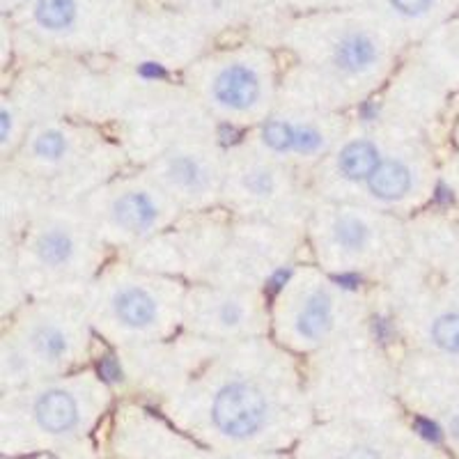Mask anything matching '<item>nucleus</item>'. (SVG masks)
I'll return each mask as SVG.
<instances>
[{"instance_id":"f257e3e1","label":"nucleus","mask_w":459,"mask_h":459,"mask_svg":"<svg viewBox=\"0 0 459 459\" xmlns=\"http://www.w3.org/2000/svg\"><path fill=\"white\" fill-rule=\"evenodd\" d=\"M212 420L232 438L253 437L266 420V402L257 388L235 381L221 388L212 407Z\"/></svg>"},{"instance_id":"f03ea898","label":"nucleus","mask_w":459,"mask_h":459,"mask_svg":"<svg viewBox=\"0 0 459 459\" xmlns=\"http://www.w3.org/2000/svg\"><path fill=\"white\" fill-rule=\"evenodd\" d=\"M216 100L228 108L246 110L251 108L260 97V81L255 72L244 65H232L219 74L214 83Z\"/></svg>"},{"instance_id":"7ed1b4c3","label":"nucleus","mask_w":459,"mask_h":459,"mask_svg":"<svg viewBox=\"0 0 459 459\" xmlns=\"http://www.w3.org/2000/svg\"><path fill=\"white\" fill-rule=\"evenodd\" d=\"M35 416L42 429L51 434H65L79 420V407L69 393L48 391L37 400Z\"/></svg>"},{"instance_id":"20e7f679","label":"nucleus","mask_w":459,"mask_h":459,"mask_svg":"<svg viewBox=\"0 0 459 459\" xmlns=\"http://www.w3.org/2000/svg\"><path fill=\"white\" fill-rule=\"evenodd\" d=\"M115 221L126 232H145L157 221V204L145 194H125L113 207Z\"/></svg>"},{"instance_id":"39448f33","label":"nucleus","mask_w":459,"mask_h":459,"mask_svg":"<svg viewBox=\"0 0 459 459\" xmlns=\"http://www.w3.org/2000/svg\"><path fill=\"white\" fill-rule=\"evenodd\" d=\"M115 313L126 326L143 329L157 317V301L141 287H126L115 299Z\"/></svg>"},{"instance_id":"423d86ee","label":"nucleus","mask_w":459,"mask_h":459,"mask_svg":"<svg viewBox=\"0 0 459 459\" xmlns=\"http://www.w3.org/2000/svg\"><path fill=\"white\" fill-rule=\"evenodd\" d=\"M368 184L377 198L397 200L411 188V172L400 161H381Z\"/></svg>"},{"instance_id":"0eeeda50","label":"nucleus","mask_w":459,"mask_h":459,"mask_svg":"<svg viewBox=\"0 0 459 459\" xmlns=\"http://www.w3.org/2000/svg\"><path fill=\"white\" fill-rule=\"evenodd\" d=\"M379 152L370 141H354L340 152L338 166L347 179H370L379 166Z\"/></svg>"},{"instance_id":"6e6552de","label":"nucleus","mask_w":459,"mask_h":459,"mask_svg":"<svg viewBox=\"0 0 459 459\" xmlns=\"http://www.w3.org/2000/svg\"><path fill=\"white\" fill-rule=\"evenodd\" d=\"M331 322H333V306H331V299L324 292H315L313 297L308 299V303L303 306L301 313H299L297 331L301 338L319 340L331 329Z\"/></svg>"},{"instance_id":"1a4fd4ad","label":"nucleus","mask_w":459,"mask_h":459,"mask_svg":"<svg viewBox=\"0 0 459 459\" xmlns=\"http://www.w3.org/2000/svg\"><path fill=\"white\" fill-rule=\"evenodd\" d=\"M377 60V47L370 37L366 35H350L335 48V63L340 69L350 74L366 72Z\"/></svg>"},{"instance_id":"9d476101","label":"nucleus","mask_w":459,"mask_h":459,"mask_svg":"<svg viewBox=\"0 0 459 459\" xmlns=\"http://www.w3.org/2000/svg\"><path fill=\"white\" fill-rule=\"evenodd\" d=\"M37 253H39V260H42L44 264L60 266L72 257L74 241L67 232H63V230H51V232L39 237Z\"/></svg>"},{"instance_id":"9b49d317","label":"nucleus","mask_w":459,"mask_h":459,"mask_svg":"<svg viewBox=\"0 0 459 459\" xmlns=\"http://www.w3.org/2000/svg\"><path fill=\"white\" fill-rule=\"evenodd\" d=\"M76 16L74 0H39L37 3V22L51 30H63Z\"/></svg>"},{"instance_id":"f8f14e48","label":"nucleus","mask_w":459,"mask_h":459,"mask_svg":"<svg viewBox=\"0 0 459 459\" xmlns=\"http://www.w3.org/2000/svg\"><path fill=\"white\" fill-rule=\"evenodd\" d=\"M32 344H35L37 354L48 360H57L67 351V338L56 326H39L32 335Z\"/></svg>"},{"instance_id":"ddd939ff","label":"nucleus","mask_w":459,"mask_h":459,"mask_svg":"<svg viewBox=\"0 0 459 459\" xmlns=\"http://www.w3.org/2000/svg\"><path fill=\"white\" fill-rule=\"evenodd\" d=\"M368 239V228L354 216H342L335 223V241L347 251H359Z\"/></svg>"},{"instance_id":"4468645a","label":"nucleus","mask_w":459,"mask_h":459,"mask_svg":"<svg viewBox=\"0 0 459 459\" xmlns=\"http://www.w3.org/2000/svg\"><path fill=\"white\" fill-rule=\"evenodd\" d=\"M432 340L444 351L459 354V315L438 317L432 326Z\"/></svg>"},{"instance_id":"2eb2a0df","label":"nucleus","mask_w":459,"mask_h":459,"mask_svg":"<svg viewBox=\"0 0 459 459\" xmlns=\"http://www.w3.org/2000/svg\"><path fill=\"white\" fill-rule=\"evenodd\" d=\"M168 172H170V178L175 179L182 186L194 188L203 182V168H200L198 161H194L191 157H178L172 159L170 166H168Z\"/></svg>"},{"instance_id":"dca6fc26","label":"nucleus","mask_w":459,"mask_h":459,"mask_svg":"<svg viewBox=\"0 0 459 459\" xmlns=\"http://www.w3.org/2000/svg\"><path fill=\"white\" fill-rule=\"evenodd\" d=\"M262 136H264V143L272 147V150L287 152L292 150L294 143H297V129H292V126L285 125V122L281 120H272L264 126Z\"/></svg>"},{"instance_id":"f3484780","label":"nucleus","mask_w":459,"mask_h":459,"mask_svg":"<svg viewBox=\"0 0 459 459\" xmlns=\"http://www.w3.org/2000/svg\"><path fill=\"white\" fill-rule=\"evenodd\" d=\"M35 150H37V154H39V157H44V159L63 157L65 138L60 136L57 131H47V134H42V136L37 138Z\"/></svg>"},{"instance_id":"a211bd4d","label":"nucleus","mask_w":459,"mask_h":459,"mask_svg":"<svg viewBox=\"0 0 459 459\" xmlns=\"http://www.w3.org/2000/svg\"><path fill=\"white\" fill-rule=\"evenodd\" d=\"M322 147V134L313 126H303L297 129V143H294V150L301 152V154H313Z\"/></svg>"},{"instance_id":"6ab92c4d","label":"nucleus","mask_w":459,"mask_h":459,"mask_svg":"<svg viewBox=\"0 0 459 459\" xmlns=\"http://www.w3.org/2000/svg\"><path fill=\"white\" fill-rule=\"evenodd\" d=\"M246 186L251 188L253 194L266 195L273 188V179H272V175H269V172L255 170V172H251L248 178H246Z\"/></svg>"},{"instance_id":"aec40b11","label":"nucleus","mask_w":459,"mask_h":459,"mask_svg":"<svg viewBox=\"0 0 459 459\" xmlns=\"http://www.w3.org/2000/svg\"><path fill=\"white\" fill-rule=\"evenodd\" d=\"M391 3L404 14H420V12L428 10L432 0H391Z\"/></svg>"},{"instance_id":"412c9836","label":"nucleus","mask_w":459,"mask_h":459,"mask_svg":"<svg viewBox=\"0 0 459 459\" xmlns=\"http://www.w3.org/2000/svg\"><path fill=\"white\" fill-rule=\"evenodd\" d=\"M241 319H244V308H241L239 303H235V301L223 303V308H221V322L239 324Z\"/></svg>"},{"instance_id":"4be33fe9","label":"nucleus","mask_w":459,"mask_h":459,"mask_svg":"<svg viewBox=\"0 0 459 459\" xmlns=\"http://www.w3.org/2000/svg\"><path fill=\"white\" fill-rule=\"evenodd\" d=\"M344 459H379V455H377L372 448L359 446V448H351L350 453L344 455Z\"/></svg>"},{"instance_id":"5701e85b","label":"nucleus","mask_w":459,"mask_h":459,"mask_svg":"<svg viewBox=\"0 0 459 459\" xmlns=\"http://www.w3.org/2000/svg\"><path fill=\"white\" fill-rule=\"evenodd\" d=\"M101 375H104L106 379H110V381L120 379V370H117V366H115L110 359L101 360Z\"/></svg>"},{"instance_id":"b1692460","label":"nucleus","mask_w":459,"mask_h":459,"mask_svg":"<svg viewBox=\"0 0 459 459\" xmlns=\"http://www.w3.org/2000/svg\"><path fill=\"white\" fill-rule=\"evenodd\" d=\"M418 428L423 429V434L428 438H434V441H437V438H438V429L434 428V425H429L428 420H418Z\"/></svg>"},{"instance_id":"393cba45","label":"nucleus","mask_w":459,"mask_h":459,"mask_svg":"<svg viewBox=\"0 0 459 459\" xmlns=\"http://www.w3.org/2000/svg\"><path fill=\"white\" fill-rule=\"evenodd\" d=\"M0 120H3V141H7V136H10V113L7 110H3V115H0Z\"/></svg>"},{"instance_id":"a878e982","label":"nucleus","mask_w":459,"mask_h":459,"mask_svg":"<svg viewBox=\"0 0 459 459\" xmlns=\"http://www.w3.org/2000/svg\"><path fill=\"white\" fill-rule=\"evenodd\" d=\"M453 434H455V437L459 438V418H457V420H455V423H453Z\"/></svg>"}]
</instances>
